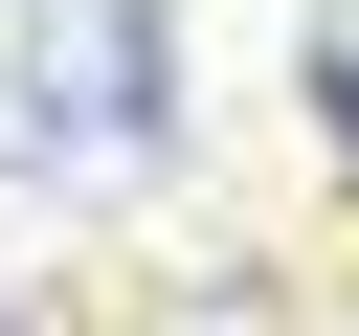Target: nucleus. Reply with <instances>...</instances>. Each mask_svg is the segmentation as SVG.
<instances>
[{"instance_id": "obj_2", "label": "nucleus", "mask_w": 359, "mask_h": 336, "mask_svg": "<svg viewBox=\"0 0 359 336\" xmlns=\"http://www.w3.org/2000/svg\"><path fill=\"white\" fill-rule=\"evenodd\" d=\"M314 134L359 157V0H314Z\"/></svg>"}, {"instance_id": "obj_1", "label": "nucleus", "mask_w": 359, "mask_h": 336, "mask_svg": "<svg viewBox=\"0 0 359 336\" xmlns=\"http://www.w3.org/2000/svg\"><path fill=\"white\" fill-rule=\"evenodd\" d=\"M157 134H180L157 0H0V179H135Z\"/></svg>"}]
</instances>
